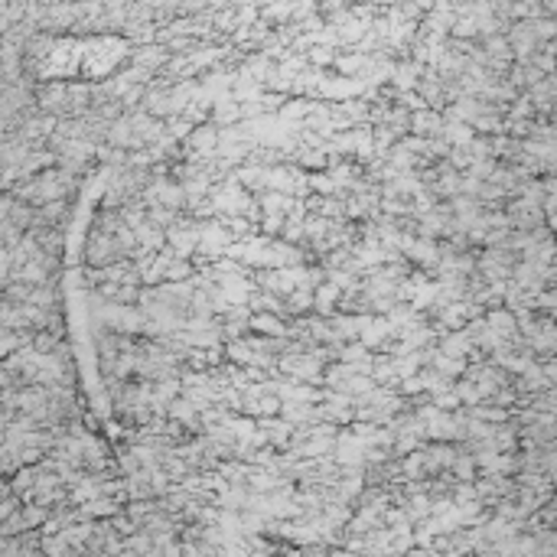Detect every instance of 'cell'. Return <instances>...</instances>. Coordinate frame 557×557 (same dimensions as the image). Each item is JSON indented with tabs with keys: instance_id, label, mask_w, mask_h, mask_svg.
I'll return each mask as SVG.
<instances>
[{
	"instance_id": "cell-4",
	"label": "cell",
	"mask_w": 557,
	"mask_h": 557,
	"mask_svg": "<svg viewBox=\"0 0 557 557\" xmlns=\"http://www.w3.org/2000/svg\"><path fill=\"white\" fill-rule=\"evenodd\" d=\"M332 296H336V287H326V290H319L316 303H319V306H329V303H332Z\"/></svg>"
},
{
	"instance_id": "cell-3",
	"label": "cell",
	"mask_w": 557,
	"mask_h": 557,
	"mask_svg": "<svg viewBox=\"0 0 557 557\" xmlns=\"http://www.w3.org/2000/svg\"><path fill=\"white\" fill-rule=\"evenodd\" d=\"M254 326H258V329H268V332H283V326L271 316H254Z\"/></svg>"
},
{
	"instance_id": "cell-6",
	"label": "cell",
	"mask_w": 557,
	"mask_h": 557,
	"mask_svg": "<svg viewBox=\"0 0 557 557\" xmlns=\"http://www.w3.org/2000/svg\"><path fill=\"white\" fill-rule=\"evenodd\" d=\"M476 417H489V420H499V417H505V414H499V411H476Z\"/></svg>"
},
{
	"instance_id": "cell-5",
	"label": "cell",
	"mask_w": 557,
	"mask_h": 557,
	"mask_svg": "<svg viewBox=\"0 0 557 557\" xmlns=\"http://www.w3.org/2000/svg\"><path fill=\"white\" fill-rule=\"evenodd\" d=\"M173 414L183 417V420H189V417H196V408H189V404H176V408H173Z\"/></svg>"
},
{
	"instance_id": "cell-2",
	"label": "cell",
	"mask_w": 557,
	"mask_h": 557,
	"mask_svg": "<svg viewBox=\"0 0 557 557\" xmlns=\"http://www.w3.org/2000/svg\"><path fill=\"white\" fill-rule=\"evenodd\" d=\"M290 368H293L296 375H303V378H316V375H319L316 362H310V359H300V362H293V365H290Z\"/></svg>"
},
{
	"instance_id": "cell-1",
	"label": "cell",
	"mask_w": 557,
	"mask_h": 557,
	"mask_svg": "<svg viewBox=\"0 0 557 557\" xmlns=\"http://www.w3.org/2000/svg\"><path fill=\"white\" fill-rule=\"evenodd\" d=\"M466 346H469V342H466V336H450V339L443 342V352H446V355H463Z\"/></svg>"
}]
</instances>
